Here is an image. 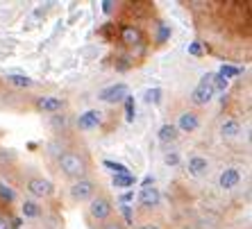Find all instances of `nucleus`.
I'll return each instance as SVG.
<instances>
[{"instance_id":"f257e3e1","label":"nucleus","mask_w":252,"mask_h":229,"mask_svg":"<svg viewBox=\"0 0 252 229\" xmlns=\"http://www.w3.org/2000/svg\"><path fill=\"white\" fill-rule=\"evenodd\" d=\"M59 166L68 177H82L84 172V161L82 157H77L75 152H66L59 157Z\"/></svg>"},{"instance_id":"f03ea898","label":"nucleus","mask_w":252,"mask_h":229,"mask_svg":"<svg viewBox=\"0 0 252 229\" xmlns=\"http://www.w3.org/2000/svg\"><path fill=\"white\" fill-rule=\"evenodd\" d=\"M89 213L100 223H107V218L112 216V202L107 198H94L89 200Z\"/></svg>"},{"instance_id":"7ed1b4c3","label":"nucleus","mask_w":252,"mask_h":229,"mask_svg":"<svg viewBox=\"0 0 252 229\" xmlns=\"http://www.w3.org/2000/svg\"><path fill=\"white\" fill-rule=\"evenodd\" d=\"M127 95H129L127 84L118 82V84H112V86L102 88V91L98 93V98H100L102 102H121V100H125Z\"/></svg>"},{"instance_id":"20e7f679","label":"nucleus","mask_w":252,"mask_h":229,"mask_svg":"<svg viewBox=\"0 0 252 229\" xmlns=\"http://www.w3.org/2000/svg\"><path fill=\"white\" fill-rule=\"evenodd\" d=\"M70 195L75 198L77 202H89L95 198V186L94 182H89V179H77L73 186H70Z\"/></svg>"},{"instance_id":"39448f33","label":"nucleus","mask_w":252,"mask_h":229,"mask_svg":"<svg viewBox=\"0 0 252 229\" xmlns=\"http://www.w3.org/2000/svg\"><path fill=\"white\" fill-rule=\"evenodd\" d=\"M28 191L34 198H48V195L53 193V184L48 182V179H43V177H32L28 182Z\"/></svg>"},{"instance_id":"423d86ee","label":"nucleus","mask_w":252,"mask_h":229,"mask_svg":"<svg viewBox=\"0 0 252 229\" xmlns=\"http://www.w3.org/2000/svg\"><path fill=\"white\" fill-rule=\"evenodd\" d=\"M100 120H102V114L95 112V109H89V112L80 114V118H77V127L80 129H94L100 125Z\"/></svg>"},{"instance_id":"0eeeda50","label":"nucleus","mask_w":252,"mask_h":229,"mask_svg":"<svg viewBox=\"0 0 252 229\" xmlns=\"http://www.w3.org/2000/svg\"><path fill=\"white\" fill-rule=\"evenodd\" d=\"M62 107H64L62 98H55V95H41V98H36V109H41V112L55 114V112H59Z\"/></svg>"},{"instance_id":"6e6552de","label":"nucleus","mask_w":252,"mask_h":229,"mask_svg":"<svg viewBox=\"0 0 252 229\" xmlns=\"http://www.w3.org/2000/svg\"><path fill=\"white\" fill-rule=\"evenodd\" d=\"M139 202H141L143 206H157L159 202H161V193H159V188H155V186L141 188Z\"/></svg>"},{"instance_id":"1a4fd4ad","label":"nucleus","mask_w":252,"mask_h":229,"mask_svg":"<svg viewBox=\"0 0 252 229\" xmlns=\"http://www.w3.org/2000/svg\"><path fill=\"white\" fill-rule=\"evenodd\" d=\"M239 182H241V172L236 171V168H227V171H223L220 177H218V184H220V188H225V191L234 188Z\"/></svg>"},{"instance_id":"9d476101","label":"nucleus","mask_w":252,"mask_h":229,"mask_svg":"<svg viewBox=\"0 0 252 229\" xmlns=\"http://www.w3.org/2000/svg\"><path fill=\"white\" fill-rule=\"evenodd\" d=\"M198 125H200V120L193 112H184L182 116H180V120H177L175 127H177V132H180V129H182V132H195Z\"/></svg>"},{"instance_id":"9b49d317","label":"nucleus","mask_w":252,"mask_h":229,"mask_svg":"<svg viewBox=\"0 0 252 229\" xmlns=\"http://www.w3.org/2000/svg\"><path fill=\"white\" fill-rule=\"evenodd\" d=\"M214 93H216V91H214L211 86H198L193 93H191V102H193V105H198V107L200 105H207V102L214 98Z\"/></svg>"},{"instance_id":"f8f14e48","label":"nucleus","mask_w":252,"mask_h":229,"mask_svg":"<svg viewBox=\"0 0 252 229\" xmlns=\"http://www.w3.org/2000/svg\"><path fill=\"white\" fill-rule=\"evenodd\" d=\"M207 171H209L207 159H202V157H191L189 159V172H191V175L200 177V175H205Z\"/></svg>"},{"instance_id":"ddd939ff","label":"nucleus","mask_w":252,"mask_h":229,"mask_svg":"<svg viewBox=\"0 0 252 229\" xmlns=\"http://www.w3.org/2000/svg\"><path fill=\"white\" fill-rule=\"evenodd\" d=\"M7 82L14 84V86H18V88H32L34 86V82H32L28 75H18V73H9V75H7Z\"/></svg>"},{"instance_id":"4468645a","label":"nucleus","mask_w":252,"mask_h":229,"mask_svg":"<svg viewBox=\"0 0 252 229\" xmlns=\"http://www.w3.org/2000/svg\"><path fill=\"white\" fill-rule=\"evenodd\" d=\"M121 36H123V43H127V46H139L141 43V32L136 28H123Z\"/></svg>"},{"instance_id":"2eb2a0df","label":"nucleus","mask_w":252,"mask_h":229,"mask_svg":"<svg viewBox=\"0 0 252 229\" xmlns=\"http://www.w3.org/2000/svg\"><path fill=\"white\" fill-rule=\"evenodd\" d=\"M220 132H223V136H227V139H236V136L241 134L239 120H225V123L220 125Z\"/></svg>"},{"instance_id":"dca6fc26","label":"nucleus","mask_w":252,"mask_h":229,"mask_svg":"<svg viewBox=\"0 0 252 229\" xmlns=\"http://www.w3.org/2000/svg\"><path fill=\"white\" fill-rule=\"evenodd\" d=\"M177 139V127L175 125H161L159 127V141L161 143H170Z\"/></svg>"},{"instance_id":"f3484780","label":"nucleus","mask_w":252,"mask_h":229,"mask_svg":"<svg viewBox=\"0 0 252 229\" xmlns=\"http://www.w3.org/2000/svg\"><path fill=\"white\" fill-rule=\"evenodd\" d=\"M161 95H164V91H161L159 86L146 88V93H143V102H146V105H159V102H161Z\"/></svg>"},{"instance_id":"a211bd4d","label":"nucleus","mask_w":252,"mask_h":229,"mask_svg":"<svg viewBox=\"0 0 252 229\" xmlns=\"http://www.w3.org/2000/svg\"><path fill=\"white\" fill-rule=\"evenodd\" d=\"M102 166H105V168H109L114 175H132L127 166H125V164H118V161H112V159H105V161H102Z\"/></svg>"},{"instance_id":"6ab92c4d","label":"nucleus","mask_w":252,"mask_h":229,"mask_svg":"<svg viewBox=\"0 0 252 229\" xmlns=\"http://www.w3.org/2000/svg\"><path fill=\"white\" fill-rule=\"evenodd\" d=\"M134 182H136V177H132V175H114V179H112V184L116 188H129V186H134Z\"/></svg>"},{"instance_id":"aec40b11","label":"nucleus","mask_w":252,"mask_h":229,"mask_svg":"<svg viewBox=\"0 0 252 229\" xmlns=\"http://www.w3.org/2000/svg\"><path fill=\"white\" fill-rule=\"evenodd\" d=\"M23 216L25 218H39V213H41V209H39V204L36 202H32V200H25L23 202Z\"/></svg>"},{"instance_id":"412c9836","label":"nucleus","mask_w":252,"mask_h":229,"mask_svg":"<svg viewBox=\"0 0 252 229\" xmlns=\"http://www.w3.org/2000/svg\"><path fill=\"white\" fill-rule=\"evenodd\" d=\"M134 116H136V102L132 95L125 98V120L127 123H134Z\"/></svg>"},{"instance_id":"4be33fe9","label":"nucleus","mask_w":252,"mask_h":229,"mask_svg":"<svg viewBox=\"0 0 252 229\" xmlns=\"http://www.w3.org/2000/svg\"><path fill=\"white\" fill-rule=\"evenodd\" d=\"M216 75H220L223 80H232V77H236V75H241V68H236V66H229V64H223L220 66V71L216 73Z\"/></svg>"},{"instance_id":"5701e85b","label":"nucleus","mask_w":252,"mask_h":229,"mask_svg":"<svg viewBox=\"0 0 252 229\" xmlns=\"http://www.w3.org/2000/svg\"><path fill=\"white\" fill-rule=\"evenodd\" d=\"M121 211H123L125 223H127V225L134 223V213H132V206H129V204H121Z\"/></svg>"},{"instance_id":"b1692460","label":"nucleus","mask_w":252,"mask_h":229,"mask_svg":"<svg viewBox=\"0 0 252 229\" xmlns=\"http://www.w3.org/2000/svg\"><path fill=\"white\" fill-rule=\"evenodd\" d=\"M229 86L227 80H223L220 75H214V91H225Z\"/></svg>"},{"instance_id":"393cba45","label":"nucleus","mask_w":252,"mask_h":229,"mask_svg":"<svg viewBox=\"0 0 252 229\" xmlns=\"http://www.w3.org/2000/svg\"><path fill=\"white\" fill-rule=\"evenodd\" d=\"M0 198L7 202H12L14 200V191L9 186H5V184H0Z\"/></svg>"},{"instance_id":"a878e982","label":"nucleus","mask_w":252,"mask_h":229,"mask_svg":"<svg viewBox=\"0 0 252 229\" xmlns=\"http://www.w3.org/2000/svg\"><path fill=\"white\" fill-rule=\"evenodd\" d=\"M164 164L166 166H177L180 164V154L177 152H166L164 154Z\"/></svg>"},{"instance_id":"bb28decb","label":"nucleus","mask_w":252,"mask_h":229,"mask_svg":"<svg viewBox=\"0 0 252 229\" xmlns=\"http://www.w3.org/2000/svg\"><path fill=\"white\" fill-rule=\"evenodd\" d=\"M189 55H193V57H200V55H202V43H200V41L189 43Z\"/></svg>"},{"instance_id":"cd10ccee","label":"nucleus","mask_w":252,"mask_h":229,"mask_svg":"<svg viewBox=\"0 0 252 229\" xmlns=\"http://www.w3.org/2000/svg\"><path fill=\"white\" fill-rule=\"evenodd\" d=\"M168 36H170V28H168V25H161V28H159V36H157V41H159V43H164L166 39H168Z\"/></svg>"},{"instance_id":"c85d7f7f","label":"nucleus","mask_w":252,"mask_h":229,"mask_svg":"<svg viewBox=\"0 0 252 229\" xmlns=\"http://www.w3.org/2000/svg\"><path fill=\"white\" fill-rule=\"evenodd\" d=\"M132 200H134V191H127V193L121 195V204H129Z\"/></svg>"},{"instance_id":"c756f323","label":"nucleus","mask_w":252,"mask_h":229,"mask_svg":"<svg viewBox=\"0 0 252 229\" xmlns=\"http://www.w3.org/2000/svg\"><path fill=\"white\" fill-rule=\"evenodd\" d=\"M102 229H123V225L116 223V220H107V223L102 225Z\"/></svg>"},{"instance_id":"7c9ffc66","label":"nucleus","mask_w":252,"mask_h":229,"mask_svg":"<svg viewBox=\"0 0 252 229\" xmlns=\"http://www.w3.org/2000/svg\"><path fill=\"white\" fill-rule=\"evenodd\" d=\"M112 9H114V2L105 0V2H102V12H105V14H112Z\"/></svg>"},{"instance_id":"2f4dec72","label":"nucleus","mask_w":252,"mask_h":229,"mask_svg":"<svg viewBox=\"0 0 252 229\" xmlns=\"http://www.w3.org/2000/svg\"><path fill=\"white\" fill-rule=\"evenodd\" d=\"M146 186H155V179L153 177H146V179H143V188Z\"/></svg>"},{"instance_id":"473e14b6","label":"nucleus","mask_w":252,"mask_h":229,"mask_svg":"<svg viewBox=\"0 0 252 229\" xmlns=\"http://www.w3.org/2000/svg\"><path fill=\"white\" fill-rule=\"evenodd\" d=\"M0 229H9V223H7V218L0 216Z\"/></svg>"},{"instance_id":"72a5a7b5","label":"nucleus","mask_w":252,"mask_h":229,"mask_svg":"<svg viewBox=\"0 0 252 229\" xmlns=\"http://www.w3.org/2000/svg\"><path fill=\"white\" fill-rule=\"evenodd\" d=\"M139 229H159V225H153V223H148V225H141Z\"/></svg>"}]
</instances>
